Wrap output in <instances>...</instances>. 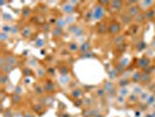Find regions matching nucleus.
<instances>
[{"label":"nucleus","instance_id":"nucleus-30","mask_svg":"<svg viewBox=\"0 0 155 117\" xmlns=\"http://www.w3.org/2000/svg\"><path fill=\"white\" fill-rule=\"evenodd\" d=\"M13 69H14V67H13V66H8V65H5V66L1 67V72H3L4 74H7V75H8V73L12 72Z\"/></svg>","mask_w":155,"mask_h":117},{"label":"nucleus","instance_id":"nucleus-56","mask_svg":"<svg viewBox=\"0 0 155 117\" xmlns=\"http://www.w3.org/2000/svg\"><path fill=\"white\" fill-rule=\"evenodd\" d=\"M153 73H154V74H155V68H154V70H153Z\"/></svg>","mask_w":155,"mask_h":117},{"label":"nucleus","instance_id":"nucleus-20","mask_svg":"<svg viewBox=\"0 0 155 117\" xmlns=\"http://www.w3.org/2000/svg\"><path fill=\"white\" fill-rule=\"evenodd\" d=\"M140 5H141V8H143V10H146V11H148V10H150V8H152V6L154 5V3H153V1H141V3H140Z\"/></svg>","mask_w":155,"mask_h":117},{"label":"nucleus","instance_id":"nucleus-12","mask_svg":"<svg viewBox=\"0 0 155 117\" xmlns=\"http://www.w3.org/2000/svg\"><path fill=\"white\" fill-rule=\"evenodd\" d=\"M98 33L99 34H105V33H109V26L106 23H99L98 26Z\"/></svg>","mask_w":155,"mask_h":117},{"label":"nucleus","instance_id":"nucleus-41","mask_svg":"<svg viewBox=\"0 0 155 117\" xmlns=\"http://www.w3.org/2000/svg\"><path fill=\"white\" fill-rule=\"evenodd\" d=\"M3 15H4V17H3V20H4V21H12V20H13V18H12V15H11V14L4 13Z\"/></svg>","mask_w":155,"mask_h":117},{"label":"nucleus","instance_id":"nucleus-27","mask_svg":"<svg viewBox=\"0 0 155 117\" xmlns=\"http://www.w3.org/2000/svg\"><path fill=\"white\" fill-rule=\"evenodd\" d=\"M12 29H13V26H11V25H4L1 27V32L7 33V34H11L12 33Z\"/></svg>","mask_w":155,"mask_h":117},{"label":"nucleus","instance_id":"nucleus-32","mask_svg":"<svg viewBox=\"0 0 155 117\" xmlns=\"http://www.w3.org/2000/svg\"><path fill=\"white\" fill-rule=\"evenodd\" d=\"M145 20H146V18H145V14H142V13L138 14V15L134 18V21L138 22V23H141V22H143Z\"/></svg>","mask_w":155,"mask_h":117},{"label":"nucleus","instance_id":"nucleus-4","mask_svg":"<svg viewBox=\"0 0 155 117\" xmlns=\"http://www.w3.org/2000/svg\"><path fill=\"white\" fill-rule=\"evenodd\" d=\"M149 65H150V60L148 57H146V56L140 57L138 60V63H137L138 68H140V69H147L149 67Z\"/></svg>","mask_w":155,"mask_h":117},{"label":"nucleus","instance_id":"nucleus-36","mask_svg":"<svg viewBox=\"0 0 155 117\" xmlns=\"http://www.w3.org/2000/svg\"><path fill=\"white\" fill-rule=\"evenodd\" d=\"M146 103H147V105H154L155 104V96L154 95H149V97L147 98V101H146Z\"/></svg>","mask_w":155,"mask_h":117},{"label":"nucleus","instance_id":"nucleus-35","mask_svg":"<svg viewBox=\"0 0 155 117\" xmlns=\"http://www.w3.org/2000/svg\"><path fill=\"white\" fill-rule=\"evenodd\" d=\"M149 81H150V74L142 73V78H141V82H142V83H148Z\"/></svg>","mask_w":155,"mask_h":117},{"label":"nucleus","instance_id":"nucleus-31","mask_svg":"<svg viewBox=\"0 0 155 117\" xmlns=\"http://www.w3.org/2000/svg\"><path fill=\"white\" fill-rule=\"evenodd\" d=\"M59 74H61V76H67V75H69V68L66 67V66H62V67L59 68Z\"/></svg>","mask_w":155,"mask_h":117},{"label":"nucleus","instance_id":"nucleus-24","mask_svg":"<svg viewBox=\"0 0 155 117\" xmlns=\"http://www.w3.org/2000/svg\"><path fill=\"white\" fill-rule=\"evenodd\" d=\"M30 34H32V29L28 28V27H25V28L22 29V32H21V35H22L23 38H29Z\"/></svg>","mask_w":155,"mask_h":117},{"label":"nucleus","instance_id":"nucleus-2","mask_svg":"<svg viewBox=\"0 0 155 117\" xmlns=\"http://www.w3.org/2000/svg\"><path fill=\"white\" fill-rule=\"evenodd\" d=\"M76 4H77V3L69 1V3H67V4H64L63 6H62V11H63L66 14L71 15V14L75 12V10H76V7H75V5H76Z\"/></svg>","mask_w":155,"mask_h":117},{"label":"nucleus","instance_id":"nucleus-8","mask_svg":"<svg viewBox=\"0 0 155 117\" xmlns=\"http://www.w3.org/2000/svg\"><path fill=\"white\" fill-rule=\"evenodd\" d=\"M5 61H6V65L15 67V65L18 63V57L13 54H8V55H5Z\"/></svg>","mask_w":155,"mask_h":117},{"label":"nucleus","instance_id":"nucleus-49","mask_svg":"<svg viewBox=\"0 0 155 117\" xmlns=\"http://www.w3.org/2000/svg\"><path fill=\"white\" fill-rule=\"evenodd\" d=\"M15 94L21 96V94H22V88H21V87H16V88H15Z\"/></svg>","mask_w":155,"mask_h":117},{"label":"nucleus","instance_id":"nucleus-1","mask_svg":"<svg viewBox=\"0 0 155 117\" xmlns=\"http://www.w3.org/2000/svg\"><path fill=\"white\" fill-rule=\"evenodd\" d=\"M91 12H92V19L96 20V21H99L105 17V7L102 6L100 4L95 5Z\"/></svg>","mask_w":155,"mask_h":117},{"label":"nucleus","instance_id":"nucleus-11","mask_svg":"<svg viewBox=\"0 0 155 117\" xmlns=\"http://www.w3.org/2000/svg\"><path fill=\"white\" fill-rule=\"evenodd\" d=\"M110 6H111V8L113 11H120L121 7H122V3L121 1H118V0H114V1H111Z\"/></svg>","mask_w":155,"mask_h":117},{"label":"nucleus","instance_id":"nucleus-45","mask_svg":"<svg viewBox=\"0 0 155 117\" xmlns=\"http://www.w3.org/2000/svg\"><path fill=\"white\" fill-rule=\"evenodd\" d=\"M145 47H146L145 42H143V41H141V42H139V43H138V46H137V49H138V50H142Z\"/></svg>","mask_w":155,"mask_h":117},{"label":"nucleus","instance_id":"nucleus-23","mask_svg":"<svg viewBox=\"0 0 155 117\" xmlns=\"http://www.w3.org/2000/svg\"><path fill=\"white\" fill-rule=\"evenodd\" d=\"M130 82H131V78H124V77H121V78L119 80V85H120L121 88H124V87H128Z\"/></svg>","mask_w":155,"mask_h":117},{"label":"nucleus","instance_id":"nucleus-25","mask_svg":"<svg viewBox=\"0 0 155 117\" xmlns=\"http://www.w3.org/2000/svg\"><path fill=\"white\" fill-rule=\"evenodd\" d=\"M69 82H70L69 75H67V76H61V77H59V83H61L62 85H67V84H69Z\"/></svg>","mask_w":155,"mask_h":117},{"label":"nucleus","instance_id":"nucleus-51","mask_svg":"<svg viewBox=\"0 0 155 117\" xmlns=\"http://www.w3.org/2000/svg\"><path fill=\"white\" fill-rule=\"evenodd\" d=\"M99 4H100L102 6H106V5H110L111 3H110V1H100Z\"/></svg>","mask_w":155,"mask_h":117},{"label":"nucleus","instance_id":"nucleus-55","mask_svg":"<svg viewBox=\"0 0 155 117\" xmlns=\"http://www.w3.org/2000/svg\"><path fill=\"white\" fill-rule=\"evenodd\" d=\"M25 117H34V116H33V115H26Z\"/></svg>","mask_w":155,"mask_h":117},{"label":"nucleus","instance_id":"nucleus-46","mask_svg":"<svg viewBox=\"0 0 155 117\" xmlns=\"http://www.w3.org/2000/svg\"><path fill=\"white\" fill-rule=\"evenodd\" d=\"M148 97H149V93H142V94L140 95V98L143 100V101H147Z\"/></svg>","mask_w":155,"mask_h":117},{"label":"nucleus","instance_id":"nucleus-43","mask_svg":"<svg viewBox=\"0 0 155 117\" xmlns=\"http://www.w3.org/2000/svg\"><path fill=\"white\" fill-rule=\"evenodd\" d=\"M43 45H44V41L43 40H36V42H35V47L36 48H41V47H43Z\"/></svg>","mask_w":155,"mask_h":117},{"label":"nucleus","instance_id":"nucleus-6","mask_svg":"<svg viewBox=\"0 0 155 117\" xmlns=\"http://www.w3.org/2000/svg\"><path fill=\"white\" fill-rule=\"evenodd\" d=\"M127 14L134 19L138 14H140V7H139V6H137V5L128 6V7H127Z\"/></svg>","mask_w":155,"mask_h":117},{"label":"nucleus","instance_id":"nucleus-3","mask_svg":"<svg viewBox=\"0 0 155 117\" xmlns=\"http://www.w3.org/2000/svg\"><path fill=\"white\" fill-rule=\"evenodd\" d=\"M120 31H121V25H120L119 22L113 21V22H111V23L109 25V33H110V34L114 35V34H118Z\"/></svg>","mask_w":155,"mask_h":117},{"label":"nucleus","instance_id":"nucleus-54","mask_svg":"<svg viewBox=\"0 0 155 117\" xmlns=\"http://www.w3.org/2000/svg\"><path fill=\"white\" fill-rule=\"evenodd\" d=\"M34 109H35V111H39V110H41V109H42V107H41V105H35V107H34Z\"/></svg>","mask_w":155,"mask_h":117},{"label":"nucleus","instance_id":"nucleus-10","mask_svg":"<svg viewBox=\"0 0 155 117\" xmlns=\"http://www.w3.org/2000/svg\"><path fill=\"white\" fill-rule=\"evenodd\" d=\"M55 25H56V27H58V28H62V29H63L66 26H68V22H67L66 18H58V19H56Z\"/></svg>","mask_w":155,"mask_h":117},{"label":"nucleus","instance_id":"nucleus-53","mask_svg":"<svg viewBox=\"0 0 155 117\" xmlns=\"http://www.w3.org/2000/svg\"><path fill=\"white\" fill-rule=\"evenodd\" d=\"M47 72H49V74H50V75H54V74H55V73H54V72H55V69H54V68H49Z\"/></svg>","mask_w":155,"mask_h":117},{"label":"nucleus","instance_id":"nucleus-7","mask_svg":"<svg viewBox=\"0 0 155 117\" xmlns=\"http://www.w3.org/2000/svg\"><path fill=\"white\" fill-rule=\"evenodd\" d=\"M43 88H44V92H46V93L51 94V93H54V92H55V89H56V85H55V83H54L53 81L48 80V81H46V82H44Z\"/></svg>","mask_w":155,"mask_h":117},{"label":"nucleus","instance_id":"nucleus-33","mask_svg":"<svg viewBox=\"0 0 155 117\" xmlns=\"http://www.w3.org/2000/svg\"><path fill=\"white\" fill-rule=\"evenodd\" d=\"M35 93L38 94V95H43V93H44V88H43V85H35Z\"/></svg>","mask_w":155,"mask_h":117},{"label":"nucleus","instance_id":"nucleus-5","mask_svg":"<svg viewBox=\"0 0 155 117\" xmlns=\"http://www.w3.org/2000/svg\"><path fill=\"white\" fill-rule=\"evenodd\" d=\"M69 32L74 34L75 36H82L83 35V28L78 25H71L69 27Z\"/></svg>","mask_w":155,"mask_h":117},{"label":"nucleus","instance_id":"nucleus-21","mask_svg":"<svg viewBox=\"0 0 155 117\" xmlns=\"http://www.w3.org/2000/svg\"><path fill=\"white\" fill-rule=\"evenodd\" d=\"M145 18H146L147 20H153V19L155 18V12H154V10L150 8V10H148V11H146Z\"/></svg>","mask_w":155,"mask_h":117},{"label":"nucleus","instance_id":"nucleus-14","mask_svg":"<svg viewBox=\"0 0 155 117\" xmlns=\"http://www.w3.org/2000/svg\"><path fill=\"white\" fill-rule=\"evenodd\" d=\"M104 89L106 90V93L107 94H111V93H113L114 94V90H112L113 89V83L112 82H110V81H107V82H105V84H104Z\"/></svg>","mask_w":155,"mask_h":117},{"label":"nucleus","instance_id":"nucleus-19","mask_svg":"<svg viewBox=\"0 0 155 117\" xmlns=\"http://www.w3.org/2000/svg\"><path fill=\"white\" fill-rule=\"evenodd\" d=\"M119 95H121V96H124V97L130 96V95H131V92H130V89H128V87L120 88V90H119Z\"/></svg>","mask_w":155,"mask_h":117},{"label":"nucleus","instance_id":"nucleus-38","mask_svg":"<svg viewBox=\"0 0 155 117\" xmlns=\"http://www.w3.org/2000/svg\"><path fill=\"white\" fill-rule=\"evenodd\" d=\"M8 39H10V34L1 32V34H0V40H1V42H5V41H7Z\"/></svg>","mask_w":155,"mask_h":117},{"label":"nucleus","instance_id":"nucleus-18","mask_svg":"<svg viewBox=\"0 0 155 117\" xmlns=\"http://www.w3.org/2000/svg\"><path fill=\"white\" fill-rule=\"evenodd\" d=\"M132 19H133V18L130 17V15L127 14V12H126L125 14H122V15H121V22H122L124 25H128V23L131 22Z\"/></svg>","mask_w":155,"mask_h":117},{"label":"nucleus","instance_id":"nucleus-52","mask_svg":"<svg viewBox=\"0 0 155 117\" xmlns=\"http://www.w3.org/2000/svg\"><path fill=\"white\" fill-rule=\"evenodd\" d=\"M16 32H18V28H16V26H13V29H12V34H16Z\"/></svg>","mask_w":155,"mask_h":117},{"label":"nucleus","instance_id":"nucleus-39","mask_svg":"<svg viewBox=\"0 0 155 117\" xmlns=\"http://www.w3.org/2000/svg\"><path fill=\"white\" fill-rule=\"evenodd\" d=\"M119 74L117 73V70L115 69H113V70H111L110 73H109V77L111 78V80H114V78H117V76H118Z\"/></svg>","mask_w":155,"mask_h":117},{"label":"nucleus","instance_id":"nucleus-13","mask_svg":"<svg viewBox=\"0 0 155 117\" xmlns=\"http://www.w3.org/2000/svg\"><path fill=\"white\" fill-rule=\"evenodd\" d=\"M71 96L74 97V98H76V100H78V98H81L82 96H83V90L82 89H72L71 90Z\"/></svg>","mask_w":155,"mask_h":117},{"label":"nucleus","instance_id":"nucleus-40","mask_svg":"<svg viewBox=\"0 0 155 117\" xmlns=\"http://www.w3.org/2000/svg\"><path fill=\"white\" fill-rule=\"evenodd\" d=\"M29 14H30V8L23 7V8H22V17H23V18H27Z\"/></svg>","mask_w":155,"mask_h":117},{"label":"nucleus","instance_id":"nucleus-29","mask_svg":"<svg viewBox=\"0 0 155 117\" xmlns=\"http://www.w3.org/2000/svg\"><path fill=\"white\" fill-rule=\"evenodd\" d=\"M8 81H10L8 75H7V74H4V73H1V75H0V82H1V84H3V85H5Z\"/></svg>","mask_w":155,"mask_h":117},{"label":"nucleus","instance_id":"nucleus-16","mask_svg":"<svg viewBox=\"0 0 155 117\" xmlns=\"http://www.w3.org/2000/svg\"><path fill=\"white\" fill-rule=\"evenodd\" d=\"M68 49L71 52V53H75V52H78L79 50V45L77 42H70L68 45Z\"/></svg>","mask_w":155,"mask_h":117},{"label":"nucleus","instance_id":"nucleus-48","mask_svg":"<svg viewBox=\"0 0 155 117\" xmlns=\"http://www.w3.org/2000/svg\"><path fill=\"white\" fill-rule=\"evenodd\" d=\"M66 20H67V22H68V25H70L75 19L72 18V15H68V17H66Z\"/></svg>","mask_w":155,"mask_h":117},{"label":"nucleus","instance_id":"nucleus-47","mask_svg":"<svg viewBox=\"0 0 155 117\" xmlns=\"http://www.w3.org/2000/svg\"><path fill=\"white\" fill-rule=\"evenodd\" d=\"M20 100H21V96H20V95H16V94H15V95L13 96V102H14V103L20 102Z\"/></svg>","mask_w":155,"mask_h":117},{"label":"nucleus","instance_id":"nucleus-15","mask_svg":"<svg viewBox=\"0 0 155 117\" xmlns=\"http://www.w3.org/2000/svg\"><path fill=\"white\" fill-rule=\"evenodd\" d=\"M90 48H91L90 42H83L82 45H79V52H82L83 54H84V53H86V52H89V50H90Z\"/></svg>","mask_w":155,"mask_h":117},{"label":"nucleus","instance_id":"nucleus-50","mask_svg":"<svg viewBox=\"0 0 155 117\" xmlns=\"http://www.w3.org/2000/svg\"><path fill=\"white\" fill-rule=\"evenodd\" d=\"M118 102L121 103V104H124V103H125V97L121 96V95H119V96H118Z\"/></svg>","mask_w":155,"mask_h":117},{"label":"nucleus","instance_id":"nucleus-26","mask_svg":"<svg viewBox=\"0 0 155 117\" xmlns=\"http://www.w3.org/2000/svg\"><path fill=\"white\" fill-rule=\"evenodd\" d=\"M46 74H47V72H46L42 67H38V68H36V76H38V77L42 78V77H44Z\"/></svg>","mask_w":155,"mask_h":117},{"label":"nucleus","instance_id":"nucleus-42","mask_svg":"<svg viewBox=\"0 0 155 117\" xmlns=\"http://www.w3.org/2000/svg\"><path fill=\"white\" fill-rule=\"evenodd\" d=\"M82 58H89V57H94V53H91V52H86V53H84L82 56H81Z\"/></svg>","mask_w":155,"mask_h":117},{"label":"nucleus","instance_id":"nucleus-28","mask_svg":"<svg viewBox=\"0 0 155 117\" xmlns=\"http://www.w3.org/2000/svg\"><path fill=\"white\" fill-rule=\"evenodd\" d=\"M113 42H114L115 46L121 45V43L124 42V36H122V35H115L114 39H113Z\"/></svg>","mask_w":155,"mask_h":117},{"label":"nucleus","instance_id":"nucleus-22","mask_svg":"<svg viewBox=\"0 0 155 117\" xmlns=\"http://www.w3.org/2000/svg\"><path fill=\"white\" fill-rule=\"evenodd\" d=\"M51 33H53V35L54 36H61L62 34H63V29L62 28H58V27H54L53 28V31H51Z\"/></svg>","mask_w":155,"mask_h":117},{"label":"nucleus","instance_id":"nucleus-44","mask_svg":"<svg viewBox=\"0 0 155 117\" xmlns=\"http://www.w3.org/2000/svg\"><path fill=\"white\" fill-rule=\"evenodd\" d=\"M23 75L25 76H30V75H32V69H30V68H25L23 69Z\"/></svg>","mask_w":155,"mask_h":117},{"label":"nucleus","instance_id":"nucleus-17","mask_svg":"<svg viewBox=\"0 0 155 117\" xmlns=\"http://www.w3.org/2000/svg\"><path fill=\"white\" fill-rule=\"evenodd\" d=\"M142 93H143V89H142V87H140V85H134L132 88V94H134L137 96H140Z\"/></svg>","mask_w":155,"mask_h":117},{"label":"nucleus","instance_id":"nucleus-37","mask_svg":"<svg viewBox=\"0 0 155 117\" xmlns=\"http://www.w3.org/2000/svg\"><path fill=\"white\" fill-rule=\"evenodd\" d=\"M119 65H120V66H121L122 68H126V67H127V66L130 65V60H128L127 57H124L122 60L120 61V63H119Z\"/></svg>","mask_w":155,"mask_h":117},{"label":"nucleus","instance_id":"nucleus-9","mask_svg":"<svg viewBox=\"0 0 155 117\" xmlns=\"http://www.w3.org/2000/svg\"><path fill=\"white\" fill-rule=\"evenodd\" d=\"M141 78H142V73H141V72H134V73H132L131 81H132L133 83H139V82H141Z\"/></svg>","mask_w":155,"mask_h":117},{"label":"nucleus","instance_id":"nucleus-34","mask_svg":"<svg viewBox=\"0 0 155 117\" xmlns=\"http://www.w3.org/2000/svg\"><path fill=\"white\" fill-rule=\"evenodd\" d=\"M107 93H106V90L104 89V88H98L97 89V92H96V95L98 96V97H103V96H105Z\"/></svg>","mask_w":155,"mask_h":117}]
</instances>
